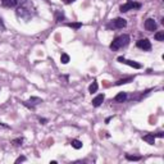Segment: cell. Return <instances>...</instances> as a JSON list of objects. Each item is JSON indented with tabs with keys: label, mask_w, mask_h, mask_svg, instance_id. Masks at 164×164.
Masks as SVG:
<instances>
[{
	"label": "cell",
	"mask_w": 164,
	"mask_h": 164,
	"mask_svg": "<svg viewBox=\"0 0 164 164\" xmlns=\"http://www.w3.org/2000/svg\"><path fill=\"white\" fill-rule=\"evenodd\" d=\"M0 126H3V127H5V128H9L8 126H6V124H4V123H1V122H0Z\"/></svg>",
	"instance_id": "obj_27"
},
{
	"label": "cell",
	"mask_w": 164,
	"mask_h": 164,
	"mask_svg": "<svg viewBox=\"0 0 164 164\" xmlns=\"http://www.w3.org/2000/svg\"><path fill=\"white\" fill-rule=\"evenodd\" d=\"M104 99H105V95L104 94H100V95H98L96 98L92 99V105H94L95 108H98V107H100V105L103 104V101H104Z\"/></svg>",
	"instance_id": "obj_9"
},
{
	"label": "cell",
	"mask_w": 164,
	"mask_h": 164,
	"mask_svg": "<svg viewBox=\"0 0 164 164\" xmlns=\"http://www.w3.org/2000/svg\"><path fill=\"white\" fill-rule=\"evenodd\" d=\"M130 36L128 35H121V36H118V37H115L114 40H113V43L110 44V49L112 50H118V49H121V47H123V46H126V45H128V43H130Z\"/></svg>",
	"instance_id": "obj_1"
},
{
	"label": "cell",
	"mask_w": 164,
	"mask_h": 164,
	"mask_svg": "<svg viewBox=\"0 0 164 164\" xmlns=\"http://www.w3.org/2000/svg\"><path fill=\"white\" fill-rule=\"evenodd\" d=\"M142 140L146 141L149 145H154V144H155V136H154V133H146V135H144Z\"/></svg>",
	"instance_id": "obj_11"
},
{
	"label": "cell",
	"mask_w": 164,
	"mask_h": 164,
	"mask_svg": "<svg viewBox=\"0 0 164 164\" xmlns=\"http://www.w3.org/2000/svg\"><path fill=\"white\" fill-rule=\"evenodd\" d=\"M128 1H131V0H128Z\"/></svg>",
	"instance_id": "obj_28"
},
{
	"label": "cell",
	"mask_w": 164,
	"mask_h": 164,
	"mask_svg": "<svg viewBox=\"0 0 164 164\" xmlns=\"http://www.w3.org/2000/svg\"><path fill=\"white\" fill-rule=\"evenodd\" d=\"M155 137H163V132H158L156 135H154Z\"/></svg>",
	"instance_id": "obj_23"
},
{
	"label": "cell",
	"mask_w": 164,
	"mask_h": 164,
	"mask_svg": "<svg viewBox=\"0 0 164 164\" xmlns=\"http://www.w3.org/2000/svg\"><path fill=\"white\" fill-rule=\"evenodd\" d=\"M154 37H155V40H156V41H164V31L156 32V33L154 35Z\"/></svg>",
	"instance_id": "obj_15"
},
{
	"label": "cell",
	"mask_w": 164,
	"mask_h": 164,
	"mask_svg": "<svg viewBox=\"0 0 164 164\" xmlns=\"http://www.w3.org/2000/svg\"><path fill=\"white\" fill-rule=\"evenodd\" d=\"M127 26V21L123 18H117L112 22V27L113 28H123Z\"/></svg>",
	"instance_id": "obj_7"
},
{
	"label": "cell",
	"mask_w": 164,
	"mask_h": 164,
	"mask_svg": "<svg viewBox=\"0 0 164 164\" xmlns=\"http://www.w3.org/2000/svg\"><path fill=\"white\" fill-rule=\"evenodd\" d=\"M141 4L140 3H135V1H128L126 4H123L121 6V12L122 13H126L128 10H132V9H140Z\"/></svg>",
	"instance_id": "obj_2"
},
{
	"label": "cell",
	"mask_w": 164,
	"mask_h": 164,
	"mask_svg": "<svg viewBox=\"0 0 164 164\" xmlns=\"http://www.w3.org/2000/svg\"><path fill=\"white\" fill-rule=\"evenodd\" d=\"M98 89H99V85H98V82H96V81H94L91 85L89 86V91L91 92V94H95V92L98 91Z\"/></svg>",
	"instance_id": "obj_14"
},
{
	"label": "cell",
	"mask_w": 164,
	"mask_h": 164,
	"mask_svg": "<svg viewBox=\"0 0 164 164\" xmlns=\"http://www.w3.org/2000/svg\"><path fill=\"white\" fill-rule=\"evenodd\" d=\"M67 26H68V27H72V28L78 30V28L82 26V23H81V22H76V23H73V22H72V23H67Z\"/></svg>",
	"instance_id": "obj_19"
},
{
	"label": "cell",
	"mask_w": 164,
	"mask_h": 164,
	"mask_svg": "<svg viewBox=\"0 0 164 164\" xmlns=\"http://www.w3.org/2000/svg\"><path fill=\"white\" fill-rule=\"evenodd\" d=\"M145 28H146L147 31H150V32L155 31L156 30V22L154 21L153 18L146 19V21H145Z\"/></svg>",
	"instance_id": "obj_8"
},
{
	"label": "cell",
	"mask_w": 164,
	"mask_h": 164,
	"mask_svg": "<svg viewBox=\"0 0 164 164\" xmlns=\"http://www.w3.org/2000/svg\"><path fill=\"white\" fill-rule=\"evenodd\" d=\"M54 19H55V22H62L66 19V15H64V13L62 10H55V13H54Z\"/></svg>",
	"instance_id": "obj_12"
},
{
	"label": "cell",
	"mask_w": 164,
	"mask_h": 164,
	"mask_svg": "<svg viewBox=\"0 0 164 164\" xmlns=\"http://www.w3.org/2000/svg\"><path fill=\"white\" fill-rule=\"evenodd\" d=\"M17 15L18 17H21V18H23V19H30L31 12L28 10L26 6L21 5V6H18V9H17Z\"/></svg>",
	"instance_id": "obj_3"
},
{
	"label": "cell",
	"mask_w": 164,
	"mask_h": 164,
	"mask_svg": "<svg viewBox=\"0 0 164 164\" xmlns=\"http://www.w3.org/2000/svg\"><path fill=\"white\" fill-rule=\"evenodd\" d=\"M132 80H133V77H128V78H124V80H119V81L115 82V85H117V86H119V85H124V83L131 82Z\"/></svg>",
	"instance_id": "obj_16"
},
{
	"label": "cell",
	"mask_w": 164,
	"mask_h": 164,
	"mask_svg": "<svg viewBox=\"0 0 164 164\" xmlns=\"http://www.w3.org/2000/svg\"><path fill=\"white\" fill-rule=\"evenodd\" d=\"M13 144H14V145H22V142H23V139H15V140H13L12 141Z\"/></svg>",
	"instance_id": "obj_20"
},
{
	"label": "cell",
	"mask_w": 164,
	"mask_h": 164,
	"mask_svg": "<svg viewBox=\"0 0 164 164\" xmlns=\"http://www.w3.org/2000/svg\"><path fill=\"white\" fill-rule=\"evenodd\" d=\"M136 45H137V47H140L142 50H146V51L151 50V43L147 38H141V40H139L136 43Z\"/></svg>",
	"instance_id": "obj_4"
},
{
	"label": "cell",
	"mask_w": 164,
	"mask_h": 164,
	"mask_svg": "<svg viewBox=\"0 0 164 164\" xmlns=\"http://www.w3.org/2000/svg\"><path fill=\"white\" fill-rule=\"evenodd\" d=\"M40 122H41V123H43V124H45V123H46V119H44V118H43V119H40Z\"/></svg>",
	"instance_id": "obj_25"
},
{
	"label": "cell",
	"mask_w": 164,
	"mask_h": 164,
	"mask_svg": "<svg viewBox=\"0 0 164 164\" xmlns=\"http://www.w3.org/2000/svg\"><path fill=\"white\" fill-rule=\"evenodd\" d=\"M0 28H1V30H5V27H4V24H3L1 19H0Z\"/></svg>",
	"instance_id": "obj_24"
},
{
	"label": "cell",
	"mask_w": 164,
	"mask_h": 164,
	"mask_svg": "<svg viewBox=\"0 0 164 164\" xmlns=\"http://www.w3.org/2000/svg\"><path fill=\"white\" fill-rule=\"evenodd\" d=\"M24 160H26L24 156H19V158H18L17 160H15V163H21V162H24Z\"/></svg>",
	"instance_id": "obj_21"
},
{
	"label": "cell",
	"mask_w": 164,
	"mask_h": 164,
	"mask_svg": "<svg viewBox=\"0 0 164 164\" xmlns=\"http://www.w3.org/2000/svg\"><path fill=\"white\" fill-rule=\"evenodd\" d=\"M117 60H118L119 63L127 64V66L133 67V68H136V69H140V68H141V64L136 63V62H133V60H128V59H126V58H123V57H118V59H117Z\"/></svg>",
	"instance_id": "obj_5"
},
{
	"label": "cell",
	"mask_w": 164,
	"mask_h": 164,
	"mask_svg": "<svg viewBox=\"0 0 164 164\" xmlns=\"http://www.w3.org/2000/svg\"><path fill=\"white\" fill-rule=\"evenodd\" d=\"M127 160H131V162H139L141 160V156H136V155H126Z\"/></svg>",
	"instance_id": "obj_18"
},
{
	"label": "cell",
	"mask_w": 164,
	"mask_h": 164,
	"mask_svg": "<svg viewBox=\"0 0 164 164\" xmlns=\"http://www.w3.org/2000/svg\"><path fill=\"white\" fill-rule=\"evenodd\" d=\"M112 118H113V117H109V118H107V119H105V123H109V121H110Z\"/></svg>",
	"instance_id": "obj_26"
},
{
	"label": "cell",
	"mask_w": 164,
	"mask_h": 164,
	"mask_svg": "<svg viewBox=\"0 0 164 164\" xmlns=\"http://www.w3.org/2000/svg\"><path fill=\"white\" fill-rule=\"evenodd\" d=\"M70 145H72L73 149H76V150H80L82 147V142L80 140H72L70 141Z\"/></svg>",
	"instance_id": "obj_13"
},
{
	"label": "cell",
	"mask_w": 164,
	"mask_h": 164,
	"mask_svg": "<svg viewBox=\"0 0 164 164\" xmlns=\"http://www.w3.org/2000/svg\"><path fill=\"white\" fill-rule=\"evenodd\" d=\"M73 1H76V0H63L64 4H72Z\"/></svg>",
	"instance_id": "obj_22"
},
{
	"label": "cell",
	"mask_w": 164,
	"mask_h": 164,
	"mask_svg": "<svg viewBox=\"0 0 164 164\" xmlns=\"http://www.w3.org/2000/svg\"><path fill=\"white\" fill-rule=\"evenodd\" d=\"M126 100H127V92H124V91L118 92V94L115 95V98H114L115 103H124Z\"/></svg>",
	"instance_id": "obj_10"
},
{
	"label": "cell",
	"mask_w": 164,
	"mask_h": 164,
	"mask_svg": "<svg viewBox=\"0 0 164 164\" xmlns=\"http://www.w3.org/2000/svg\"><path fill=\"white\" fill-rule=\"evenodd\" d=\"M60 62H62L63 64H67L69 62V55L68 54H66V53H63L62 55H60Z\"/></svg>",
	"instance_id": "obj_17"
},
{
	"label": "cell",
	"mask_w": 164,
	"mask_h": 164,
	"mask_svg": "<svg viewBox=\"0 0 164 164\" xmlns=\"http://www.w3.org/2000/svg\"><path fill=\"white\" fill-rule=\"evenodd\" d=\"M22 0H1V5L5 8H14L19 4H22Z\"/></svg>",
	"instance_id": "obj_6"
}]
</instances>
